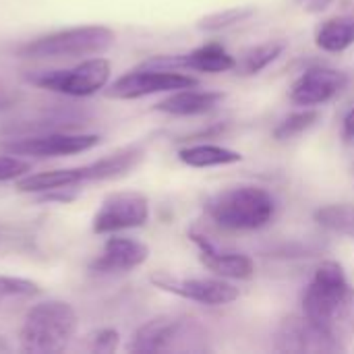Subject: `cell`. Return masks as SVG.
Wrapping results in <instances>:
<instances>
[{
	"instance_id": "4fadbf2b",
	"label": "cell",
	"mask_w": 354,
	"mask_h": 354,
	"mask_svg": "<svg viewBox=\"0 0 354 354\" xmlns=\"http://www.w3.org/2000/svg\"><path fill=\"white\" fill-rule=\"evenodd\" d=\"M276 353H342L336 344H332L315 326L307 322V317L290 315L282 319L274 336Z\"/></svg>"
},
{
	"instance_id": "f546056e",
	"label": "cell",
	"mask_w": 354,
	"mask_h": 354,
	"mask_svg": "<svg viewBox=\"0 0 354 354\" xmlns=\"http://www.w3.org/2000/svg\"><path fill=\"white\" fill-rule=\"evenodd\" d=\"M6 106H10V97H8L4 91H0V110L6 108Z\"/></svg>"
},
{
	"instance_id": "9a60e30c",
	"label": "cell",
	"mask_w": 354,
	"mask_h": 354,
	"mask_svg": "<svg viewBox=\"0 0 354 354\" xmlns=\"http://www.w3.org/2000/svg\"><path fill=\"white\" fill-rule=\"evenodd\" d=\"M149 257V247L137 239L129 236H110L104 245V251L97 259L89 263V270L95 274H120L131 272L143 266Z\"/></svg>"
},
{
	"instance_id": "e0dca14e",
	"label": "cell",
	"mask_w": 354,
	"mask_h": 354,
	"mask_svg": "<svg viewBox=\"0 0 354 354\" xmlns=\"http://www.w3.org/2000/svg\"><path fill=\"white\" fill-rule=\"evenodd\" d=\"M87 180V168H62V170H50V172H37V174H25L17 180L19 193H50V191H68L75 189Z\"/></svg>"
},
{
	"instance_id": "ac0fdd59",
	"label": "cell",
	"mask_w": 354,
	"mask_h": 354,
	"mask_svg": "<svg viewBox=\"0 0 354 354\" xmlns=\"http://www.w3.org/2000/svg\"><path fill=\"white\" fill-rule=\"evenodd\" d=\"M143 147L139 145H129L124 149H118L93 164H87V178L89 183L95 180H110L129 174L141 160H143Z\"/></svg>"
},
{
	"instance_id": "2e32d148",
	"label": "cell",
	"mask_w": 354,
	"mask_h": 354,
	"mask_svg": "<svg viewBox=\"0 0 354 354\" xmlns=\"http://www.w3.org/2000/svg\"><path fill=\"white\" fill-rule=\"evenodd\" d=\"M224 102L222 91H193V87L172 91L168 97L156 104L158 112L170 114V116H197L212 112Z\"/></svg>"
},
{
	"instance_id": "8992f818",
	"label": "cell",
	"mask_w": 354,
	"mask_h": 354,
	"mask_svg": "<svg viewBox=\"0 0 354 354\" xmlns=\"http://www.w3.org/2000/svg\"><path fill=\"white\" fill-rule=\"evenodd\" d=\"M112 75V64L108 58L95 56L87 58L81 64H75L71 68L62 71H39L31 73L25 79L41 89L71 95V97H87L97 91H102Z\"/></svg>"
},
{
	"instance_id": "5b68a950",
	"label": "cell",
	"mask_w": 354,
	"mask_h": 354,
	"mask_svg": "<svg viewBox=\"0 0 354 354\" xmlns=\"http://www.w3.org/2000/svg\"><path fill=\"white\" fill-rule=\"evenodd\" d=\"M116 41V33L106 25H81L62 29L33 41L23 44L17 54L21 58H79L108 52Z\"/></svg>"
},
{
	"instance_id": "7c38bea8",
	"label": "cell",
	"mask_w": 354,
	"mask_h": 354,
	"mask_svg": "<svg viewBox=\"0 0 354 354\" xmlns=\"http://www.w3.org/2000/svg\"><path fill=\"white\" fill-rule=\"evenodd\" d=\"M346 73L330 66H313L290 85V100L297 106H319L346 89Z\"/></svg>"
},
{
	"instance_id": "d4e9b609",
	"label": "cell",
	"mask_w": 354,
	"mask_h": 354,
	"mask_svg": "<svg viewBox=\"0 0 354 354\" xmlns=\"http://www.w3.org/2000/svg\"><path fill=\"white\" fill-rule=\"evenodd\" d=\"M39 284L25 280V278H12V276H0V303L8 299H25L39 295Z\"/></svg>"
},
{
	"instance_id": "ffe728a7",
	"label": "cell",
	"mask_w": 354,
	"mask_h": 354,
	"mask_svg": "<svg viewBox=\"0 0 354 354\" xmlns=\"http://www.w3.org/2000/svg\"><path fill=\"white\" fill-rule=\"evenodd\" d=\"M315 44L326 52H344L354 46V17H336L326 21L317 33Z\"/></svg>"
},
{
	"instance_id": "603a6c76",
	"label": "cell",
	"mask_w": 354,
	"mask_h": 354,
	"mask_svg": "<svg viewBox=\"0 0 354 354\" xmlns=\"http://www.w3.org/2000/svg\"><path fill=\"white\" fill-rule=\"evenodd\" d=\"M253 15H255V8L253 6H234V8L218 10V12H212V15L199 19L197 21V27L201 31H220V29L232 27L236 23H243V21H247Z\"/></svg>"
},
{
	"instance_id": "8fae6325",
	"label": "cell",
	"mask_w": 354,
	"mask_h": 354,
	"mask_svg": "<svg viewBox=\"0 0 354 354\" xmlns=\"http://www.w3.org/2000/svg\"><path fill=\"white\" fill-rule=\"evenodd\" d=\"M141 68H158V71H201V73H226L236 68L234 56H230L220 44H205L187 54L174 56H153L139 64Z\"/></svg>"
},
{
	"instance_id": "d6986e66",
	"label": "cell",
	"mask_w": 354,
	"mask_h": 354,
	"mask_svg": "<svg viewBox=\"0 0 354 354\" xmlns=\"http://www.w3.org/2000/svg\"><path fill=\"white\" fill-rule=\"evenodd\" d=\"M178 160L185 166L191 168H214V166H228V164H236L243 160V156L234 149L222 147V145H191V147H183L178 151Z\"/></svg>"
},
{
	"instance_id": "4316f807",
	"label": "cell",
	"mask_w": 354,
	"mask_h": 354,
	"mask_svg": "<svg viewBox=\"0 0 354 354\" xmlns=\"http://www.w3.org/2000/svg\"><path fill=\"white\" fill-rule=\"evenodd\" d=\"M89 348L93 353H114L118 348V342H120V336L116 330H110V328H104V330H97L93 334H89Z\"/></svg>"
},
{
	"instance_id": "5bb4252c",
	"label": "cell",
	"mask_w": 354,
	"mask_h": 354,
	"mask_svg": "<svg viewBox=\"0 0 354 354\" xmlns=\"http://www.w3.org/2000/svg\"><path fill=\"white\" fill-rule=\"evenodd\" d=\"M189 236L199 249V261L216 276L230 278V280H249L255 274V266L249 255L236 251H224L216 247L205 234H199L195 230H191Z\"/></svg>"
},
{
	"instance_id": "6da1fadb",
	"label": "cell",
	"mask_w": 354,
	"mask_h": 354,
	"mask_svg": "<svg viewBox=\"0 0 354 354\" xmlns=\"http://www.w3.org/2000/svg\"><path fill=\"white\" fill-rule=\"evenodd\" d=\"M303 315L342 353L354 338V286L336 261H324L305 295Z\"/></svg>"
},
{
	"instance_id": "52a82bcc",
	"label": "cell",
	"mask_w": 354,
	"mask_h": 354,
	"mask_svg": "<svg viewBox=\"0 0 354 354\" xmlns=\"http://www.w3.org/2000/svg\"><path fill=\"white\" fill-rule=\"evenodd\" d=\"M149 222V199L137 191H118L108 195L93 216L95 234H116L120 230L141 228Z\"/></svg>"
},
{
	"instance_id": "ba28073f",
	"label": "cell",
	"mask_w": 354,
	"mask_h": 354,
	"mask_svg": "<svg viewBox=\"0 0 354 354\" xmlns=\"http://www.w3.org/2000/svg\"><path fill=\"white\" fill-rule=\"evenodd\" d=\"M197 79L183 75L178 71H158V68H135L118 77L108 89L106 95L112 100H139L153 93H172L187 87H197Z\"/></svg>"
},
{
	"instance_id": "7402d4cb",
	"label": "cell",
	"mask_w": 354,
	"mask_h": 354,
	"mask_svg": "<svg viewBox=\"0 0 354 354\" xmlns=\"http://www.w3.org/2000/svg\"><path fill=\"white\" fill-rule=\"evenodd\" d=\"M284 48H286L284 41H268V44L255 46V48H251V50L245 52L241 64L236 62V66H241V71L245 75H257L268 64H272L284 52Z\"/></svg>"
},
{
	"instance_id": "83f0119b",
	"label": "cell",
	"mask_w": 354,
	"mask_h": 354,
	"mask_svg": "<svg viewBox=\"0 0 354 354\" xmlns=\"http://www.w3.org/2000/svg\"><path fill=\"white\" fill-rule=\"evenodd\" d=\"M342 137L346 141H353L354 139V108L344 116V124H342Z\"/></svg>"
},
{
	"instance_id": "9c48e42d",
	"label": "cell",
	"mask_w": 354,
	"mask_h": 354,
	"mask_svg": "<svg viewBox=\"0 0 354 354\" xmlns=\"http://www.w3.org/2000/svg\"><path fill=\"white\" fill-rule=\"evenodd\" d=\"M100 135H71V133H48L23 139H10L0 147L6 153L23 156V158H60V156H75L93 149L100 145Z\"/></svg>"
},
{
	"instance_id": "30bf717a",
	"label": "cell",
	"mask_w": 354,
	"mask_h": 354,
	"mask_svg": "<svg viewBox=\"0 0 354 354\" xmlns=\"http://www.w3.org/2000/svg\"><path fill=\"white\" fill-rule=\"evenodd\" d=\"M151 284L164 292H170L174 297L195 301L201 305L218 307V305H228L239 299V288L224 280H214V278H178L166 272H156L149 276Z\"/></svg>"
},
{
	"instance_id": "3957f363",
	"label": "cell",
	"mask_w": 354,
	"mask_h": 354,
	"mask_svg": "<svg viewBox=\"0 0 354 354\" xmlns=\"http://www.w3.org/2000/svg\"><path fill=\"white\" fill-rule=\"evenodd\" d=\"M79 326L77 311L66 301H44L33 305L21 326V351L31 354L60 353L68 346Z\"/></svg>"
},
{
	"instance_id": "484cf974",
	"label": "cell",
	"mask_w": 354,
	"mask_h": 354,
	"mask_svg": "<svg viewBox=\"0 0 354 354\" xmlns=\"http://www.w3.org/2000/svg\"><path fill=\"white\" fill-rule=\"evenodd\" d=\"M29 172H31V162H27L23 156H15V153L0 156V183L19 180Z\"/></svg>"
},
{
	"instance_id": "277c9868",
	"label": "cell",
	"mask_w": 354,
	"mask_h": 354,
	"mask_svg": "<svg viewBox=\"0 0 354 354\" xmlns=\"http://www.w3.org/2000/svg\"><path fill=\"white\" fill-rule=\"evenodd\" d=\"M131 353H203L207 332L187 315H158L145 322L129 344Z\"/></svg>"
},
{
	"instance_id": "f1b7e54d",
	"label": "cell",
	"mask_w": 354,
	"mask_h": 354,
	"mask_svg": "<svg viewBox=\"0 0 354 354\" xmlns=\"http://www.w3.org/2000/svg\"><path fill=\"white\" fill-rule=\"evenodd\" d=\"M332 0H311V4L307 6V10H324V8H328V4H330Z\"/></svg>"
},
{
	"instance_id": "7a4b0ae2",
	"label": "cell",
	"mask_w": 354,
	"mask_h": 354,
	"mask_svg": "<svg viewBox=\"0 0 354 354\" xmlns=\"http://www.w3.org/2000/svg\"><path fill=\"white\" fill-rule=\"evenodd\" d=\"M203 209L226 230H259L274 220L276 199L261 187L239 185L207 197Z\"/></svg>"
},
{
	"instance_id": "cb8c5ba5",
	"label": "cell",
	"mask_w": 354,
	"mask_h": 354,
	"mask_svg": "<svg viewBox=\"0 0 354 354\" xmlns=\"http://www.w3.org/2000/svg\"><path fill=\"white\" fill-rule=\"evenodd\" d=\"M319 120V112L315 110H303V112H295L288 118H284L276 129H274V137L278 141H286L292 139L305 131H309L311 127H315V122Z\"/></svg>"
},
{
	"instance_id": "44dd1931",
	"label": "cell",
	"mask_w": 354,
	"mask_h": 354,
	"mask_svg": "<svg viewBox=\"0 0 354 354\" xmlns=\"http://www.w3.org/2000/svg\"><path fill=\"white\" fill-rule=\"evenodd\" d=\"M315 222L332 232L354 236V205H326L315 212Z\"/></svg>"
}]
</instances>
